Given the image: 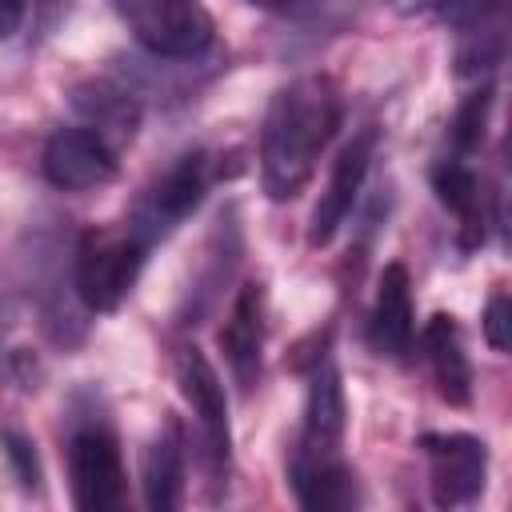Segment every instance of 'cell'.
<instances>
[{
    "label": "cell",
    "mask_w": 512,
    "mask_h": 512,
    "mask_svg": "<svg viewBox=\"0 0 512 512\" xmlns=\"http://www.w3.org/2000/svg\"><path fill=\"white\" fill-rule=\"evenodd\" d=\"M340 116L344 100L328 76H300L272 96L260 128V184L268 200L284 204L308 188Z\"/></svg>",
    "instance_id": "6da1fadb"
},
{
    "label": "cell",
    "mask_w": 512,
    "mask_h": 512,
    "mask_svg": "<svg viewBox=\"0 0 512 512\" xmlns=\"http://www.w3.org/2000/svg\"><path fill=\"white\" fill-rule=\"evenodd\" d=\"M344 424H348L344 384H340L336 364L324 360L312 372L308 404H304V428H300L296 452L288 460V484L304 508L332 512V508L360 504L356 476L344 464Z\"/></svg>",
    "instance_id": "7a4b0ae2"
},
{
    "label": "cell",
    "mask_w": 512,
    "mask_h": 512,
    "mask_svg": "<svg viewBox=\"0 0 512 512\" xmlns=\"http://www.w3.org/2000/svg\"><path fill=\"white\" fill-rule=\"evenodd\" d=\"M148 252L152 248L128 224L84 232L76 244V264H72V284H76V296L84 300V308H92V312L120 308L124 296L132 292Z\"/></svg>",
    "instance_id": "3957f363"
},
{
    "label": "cell",
    "mask_w": 512,
    "mask_h": 512,
    "mask_svg": "<svg viewBox=\"0 0 512 512\" xmlns=\"http://www.w3.org/2000/svg\"><path fill=\"white\" fill-rule=\"evenodd\" d=\"M208 184H212V160L204 152H184L136 196V204L124 216V224L148 248H156L160 240H168L200 208Z\"/></svg>",
    "instance_id": "277c9868"
},
{
    "label": "cell",
    "mask_w": 512,
    "mask_h": 512,
    "mask_svg": "<svg viewBox=\"0 0 512 512\" xmlns=\"http://www.w3.org/2000/svg\"><path fill=\"white\" fill-rule=\"evenodd\" d=\"M128 32L136 36L140 48L164 60H192L200 56L216 24L200 0H112Z\"/></svg>",
    "instance_id": "5b68a950"
},
{
    "label": "cell",
    "mask_w": 512,
    "mask_h": 512,
    "mask_svg": "<svg viewBox=\"0 0 512 512\" xmlns=\"http://www.w3.org/2000/svg\"><path fill=\"white\" fill-rule=\"evenodd\" d=\"M176 388L184 396V404L192 408L196 432H200V448H204V468L212 476V484L220 488L228 476V460H232V428H228V396L224 384L216 376V368L208 364V356L188 344L176 352Z\"/></svg>",
    "instance_id": "8992f818"
},
{
    "label": "cell",
    "mask_w": 512,
    "mask_h": 512,
    "mask_svg": "<svg viewBox=\"0 0 512 512\" xmlns=\"http://www.w3.org/2000/svg\"><path fill=\"white\" fill-rule=\"evenodd\" d=\"M68 484L80 512H108L124 504V456L108 424H84L68 440Z\"/></svg>",
    "instance_id": "52a82bcc"
},
{
    "label": "cell",
    "mask_w": 512,
    "mask_h": 512,
    "mask_svg": "<svg viewBox=\"0 0 512 512\" xmlns=\"http://www.w3.org/2000/svg\"><path fill=\"white\" fill-rule=\"evenodd\" d=\"M420 448L428 456V492L436 508L472 504L488 480V448L468 432H424Z\"/></svg>",
    "instance_id": "ba28073f"
},
{
    "label": "cell",
    "mask_w": 512,
    "mask_h": 512,
    "mask_svg": "<svg viewBox=\"0 0 512 512\" xmlns=\"http://www.w3.org/2000/svg\"><path fill=\"white\" fill-rule=\"evenodd\" d=\"M40 164L60 192H92L116 176V148L96 128H56Z\"/></svg>",
    "instance_id": "9c48e42d"
},
{
    "label": "cell",
    "mask_w": 512,
    "mask_h": 512,
    "mask_svg": "<svg viewBox=\"0 0 512 512\" xmlns=\"http://www.w3.org/2000/svg\"><path fill=\"white\" fill-rule=\"evenodd\" d=\"M376 140H380V132L372 124H364L344 144V152L336 156L332 176H328V184H324V192H320V200L312 208V220H308V244L312 248H324L340 232V224L348 220V212L356 204V192L364 188V176H368V168L376 160Z\"/></svg>",
    "instance_id": "30bf717a"
},
{
    "label": "cell",
    "mask_w": 512,
    "mask_h": 512,
    "mask_svg": "<svg viewBox=\"0 0 512 512\" xmlns=\"http://www.w3.org/2000/svg\"><path fill=\"white\" fill-rule=\"evenodd\" d=\"M416 336V308H412V280L408 268L400 260L384 264L380 280H376V304H372V320H368V340L380 356L400 360L412 348Z\"/></svg>",
    "instance_id": "8fae6325"
},
{
    "label": "cell",
    "mask_w": 512,
    "mask_h": 512,
    "mask_svg": "<svg viewBox=\"0 0 512 512\" xmlns=\"http://www.w3.org/2000/svg\"><path fill=\"white\" fill-rule=\"evenodd\" d=\"M220 348L228 356L236 384L248 392L260 380V356H264V292H260V284L240 288L232 316L220 328Z\"/></svg>",
    "instance_id": "7c38bea8"
},
{
    "label": "cell",
    "mask_w": 512,
    "mask_h": 512,
    "mask_svg": "<svg viewBox=\"0 0 512 512\" xmlns=\"http://www.w3.org/2000/svg\"><path fill=\"white\" fill-rule=\"evenodd\" d=\"M420 344H424V356H428L436 392H440L448 404L464 408V404L472 400V364H468V352H464V336H460L456 316L436 312V316L424 324Z\"/></svg>",
    "instance_id": "4fadbf2b"
},
{
    "label": "cell",
    "mask_w": 512,
    "mask_h": 512,
    "mask_svg": "<svg viewBox=\"0 0 512 512\" xmlns=\"http://www.w3.org/2000/svg\"><path fill=\"white\" fill-rule=\"evenodd\" d=\"M432 188H436L440 204L460 220V244L480 248L484 244V192H480V176L468 164V156L448 152L432 168Z\"/></svg>",
    "instance_id": "5bb4252c"
},
{
    "label": "cell",
    "mask_w": 512,
    "mask_h": 512,
    "mask_svg": "<svg viewBox=\"0 0 512 512\" xmlns=\"http://www.w3.org/2000/svg\"><path fill=\"white\" fill-rule=\"evenodd\" d=\"M140 484H144V504L152 512L180 508V496H184V432H180L176 420H164L160 436L148 444L144 464H140Z\"/></svg>",
    "instance_id": "9a60e30c"
},
{
    "label": "cell",
    "mask_w": 512,
    "mask_h": 512,
    "mask_svg": "<svg viewBox=\"0 0 512 512\" xmlns=\"http://www.w3.org/2000/svg\"><path fill=\"white\" fill-rule=\"evenodd\" d=\"M72 104L76 112L88 120V128H96L112 148L120 140H132L136 124H140V104L132 92L108 84V80H88L80 88H72Z\"/></svg>",
    "instance_id": "2e32d148"
},
{
    "label": "cell",
    "mask_w": 512,
    "mask_h": 512,
    "mask_svg": "<svg viewBox=\"0 0 512 512\" xmlns=\"http://www.w3.org/2000/svg\"><path fill=\"white\" fill-rule=\"evenodd\" d=\"M488 108H492V88H488V84H484L480 92H472V96L456 108V116H452V124H448V148H452V156H472V152L480 148L484 124H488Z\"/></svg>",
    "instance_id": "e0dca14e"
},
{
    "label": "cell",
    "mask_w": 512,
    "mask_h": 512,
    "mask_svg": "<svg viewBox=\"0 0 512 512\" xmlns=\"http://www.w3.org/2000/svg\"><path fill=\"white\" fill-rule=\"evenodd\" d=\"M432 8L444 24H452L460 32H480L500 16L504 0H432Z\"/></svg>",
    "instance_id": "ac0fdd59"
},
{
    "label": "cell",
    "mask_w": 512,
    "mask_h": 512,
    "mask_svg": "<svg viewBox=\"0 0 512 512\" xmlns=\"http://www.w3.org/2000/svg\"><path fill=\"white\" fill-rule=\"evenodd\" d=\"M0 444H4V452H8V460H12V468H16L20 488H36V484H40V464H36L32 440L20 436V432H12V428H0Z\"/></svg>",
    "instance_id": "d6986e66"
},
{
    "label": "cell",
    "mask_w": 512,
    "mask_h": 512,
    "mask_svg": "<svg viewBox=\"0 0 512 512\" xmlns=\"http://www.w3.org/2000/svg\"><path fill=\"white\" fill-rule=\"evenodd\" d=\"M508 328H512L508 296H504V292H492V300H488V308H484V340L492 344V352H508V344H512Z\"/></svg>",
    "instance_id": "ffe728a7"
},
{
    "label": "cell",
    "mask_w": 512,
    "mask_h": 512,
    "mask_svg": "<svg viewBox=\"0 0 512 512\" xmlns=\"http://www.w3.org/2000/svg\"><path fill=\"white\" fill-rule=\"evenodd\" d=\"M24 12H28V0H0V40H12L20 32Z\"/></svg>",
    "instance_id": "44dd1931"
},
{
    "label": "cell",
    "mask_w": 512,
    "mask_h": 512,
    "mask_svg": "<svg viewBox=\"0 0 512 512\" xmlns=\"http://www.w3.org/2000/svg\"><path fill=\"white\" fill-rule=\"evenodd\" d=\"M248 4H256V8H268V12H292V8H300L304 0H248Z\"/></svg>",
    "instance_id": "7402d4cb"
}]
</instances>
